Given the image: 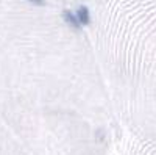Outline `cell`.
I'll return each instance as SVG.
<instances>
[]
</instances>
